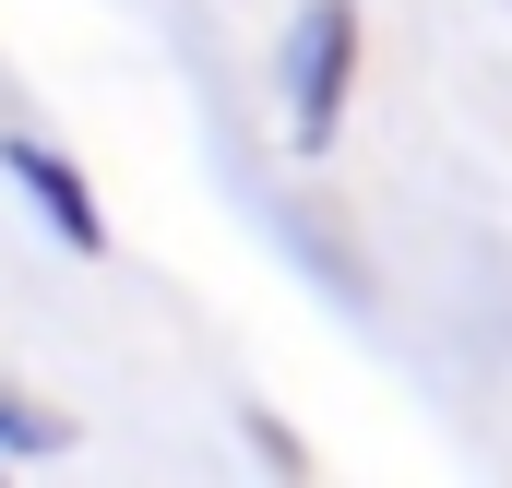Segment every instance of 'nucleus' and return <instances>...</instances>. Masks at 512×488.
<instances>
[{
  "instance_id": "1",
  "label": "nucleus",
  "mask_w": 512,
  "mask_h": 488,
  "mask_svg": "<svg viewBox=\"0 0 512 488\" xmlns=\"http://www.w3.org/2000/svg\"><path fill=\"white\" fill-rule=\"evenodd\" d=\"M346 72H358V0H310L286 24V143H334L346 120Z\"/></svg>"
},
{
  "instance_id": "2",
  "label": "nucleus",
  "mask_w": 512,
  "mask_h": 488,
  "mask_svg": "<svg viewBox=\"0 0 512 488\" xmlns=\"http://www.w3.org/2000/svg\"><path fill=\"white\" fill-rule=\"evenodd\" d=\"M0 167H12L24 191H36V215H48V227H60L72 250H96V239H108V215H96V191H84V179H72V167H60L48 143H24V131H12V143H0Z\"/></svg>"
},
{
  "instance_id": "3",
  "label": "nucleus",
  "mask_w": 512,
  "mask_h": 488,
  "mask_svg": "<svg viewBox=\"0 0 512 488\" xmlns=\"http://www.w3.org/2000/svg\"><path fill=\"white\" fill-rule=\"evenodd\" d=\"M0 453H60V417H36V405L0 393Z\"/></svg>"
}]
</instances>
